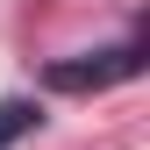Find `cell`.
I'll return each instance as SVG.
<instances>
[{
    "mask_svg": "<svg viewBox=\"0 0 150 150\" xmlns=\"http://www.w3.org/2000/svg\"><path fill=\"white\" fill-rule=\"evenodd\" d=\"M143 71V43H122V50H93V57H71V64H50L43 79L57 93H100V86H122Z\"/></svg>",
    "mask_w": 150,
    "mask_h": 150,
    "instance_id": "obj_1",
    "label": "cell"
},
{
    "mask_svg": "<svg viewBox=\"0 0 150 150\" xmlns=\"http://www.w3.org/2000/svg\"><path fill=\"white\" fill-rule=\"evenodd\" d=\"M29 129H36V107L29 100H7V107H0V150H7L14 136H29Z\"/></svg>",
    "mask_w": 150,
    "mask_h": 150,
    "instance_id": "obj_2",
    "label": "cell"
}]
</instances>
